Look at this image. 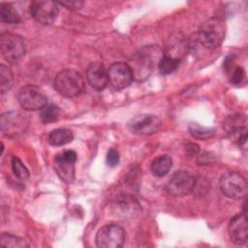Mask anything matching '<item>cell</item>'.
Wrapping results in <instances>:
<instances>
[{"label":"cell","instance_id":"5b68a950","mask_svg":"<svg viewBox=\"0 0 248 248\" xmlns=\"http://www.w3.org/2000/svg\"><path fill=\"white\" fill-rule=\"evenodd\" d=\"M125 231L117 224H107L96 233V245L100 248H119L125 243Z\"/></svg>","mask_w":248,"mask_h":248},{"label":"cell","instance_id":"5bb4252c","mask_svg":"<svg viewBox=\"0 0 248 248\" xmlns=\"http://www.w3.org/2000/svg\"><path fill=\"white\" fill-rule=\"evenodd\" d=\"M228 232L232 242L237 245L245 244L248 235L246 214L239 213L234 215L229 223Z\"/></svg>","mask_w":248,"mask_h":248},{"label":"cell","instance_id":"4dcf8cb0","mask_svg":"<svg viewBox=\"0 0 248 248\" xmlns=\"http://www.w3.org/2000/svg\"><path fill=\"white\" fill-rule=\"evenodd\" d=\"M211 158H212V155H210L208 152H204V153L199 155L197 162L199 165H205L211 161Z\"/></svg>","mask_w":248,"mask_h":248},{"label":"cell","instance_id":"83f0119b","mask_svg":"<svg viewBox=\"0 0 248 248\" xmlns=\"http://www.w3.org/2000/svg\"><path fill=\"white\" fill-rule=\"evenodd\" d=\"M120 156L118 151H116L113 148H110L107 153V164L109 167H115L119 162Z\"/></svg>","mask_w":248,"mask_h":248},{"label":"cell","instance_id":"cb8c5ba5","mask_svg":"<svg viewBox=\"0 0 248 248\" xmlns=\"http://www.w3.org/2000/svg\"><path fill=\"white\" fill-rule=\"evenodd\" d=\"M0 242H1L2 247L21 248V247H27L28 246V244L26 243V241L23 238L12 235L10 233H2Z\"/></svg>","mask_w":248,"mask_h":248},{"label":"cell","instance_id":"ac0fdd59","mask_svg":"<svg viewBox=\"0 0 248 248\" xmlns=\"http://www.w3.org/2000/svg\"><path fill=\"white\" fill-rule=\"evenodd\" d=\"M172 161L168 155H160L156 157L151 163V171L157 177L165 176L171 169Z\"/></svg>","mask_w":248,"mask_h":248},{"label":"cell","instance_id":"7a4b0ae2","mask_svg":"<svg viewBox=\"0 0 248 248\" xmlns=\"http://www.w3.org/2000/svg\"><path fill=\"white\" fill-rule=\"evenodd\" d=\"M226 36V24L219 17H210L205 20L198 34L200 43L209 49L221 46Z\"/></svg>","mask_w":248,"mask_h":248},{"label":"cell","instance_id":"d6986e66","mask_svg":"<svg viewBox=\"0 0 248 248\" xmlns=\"http://www.w3.org/2000/svg\"><path fill=\"white\" fill-rule=\"evenodd\" d=\"M0 19L2 22L15 24L20 22L21 17L10 3L2 2L0 4Z\"/></svg>","mask_w":248,"mask_h":248},{"label":"cell","instance_id":"44dd1931","mask_svg":"<svg viewBox=\"0 0 248 248\" xmlns=\"http://www.w3.org/2000/svg\"><path fill=\"white\" fill-rule=\"evenodd\" d=\"M179 65V60L172 58L169 55H162V57L159 60L158 68L161 74L163 75H169L172 72H174Z\"/></svg>","mask_w":248,"mask_h":248},{"label":"cell","instance_id":"6da1fadb","mask_svg":"<svg viewBox=\"0 0 248 248\" xmlns=\"http://www.w3.org/2000/svg\"><path fill=\"white\" fill-rule=\"evenodd\" d=\"M82 76L74 69H65L54 78L53 87L62 96L71 98L78 96L84 89Z\"/></svg>","mask_w":248,"mask_h":248},{"label":"cell","instance_id":"ffe728a7","mask_svg":"<svg viewBox=\"0 0 248 248\" xmlns=\"http://www.w3.org/2000/svg\"><path fill=\"white\" fill-rule=\"evenodd\" d=\"M188 131L190 135L198 140H205L210 138H212L215 134V129L214 128H209V127H204L200 125L197 122H191L188 125Z\"/></svg>","mask_w":248,"mask_h":248},{"label":"cell","instance_id":"484cf974","mask_svg":"<svg viewBox=\"0 0 248 248\" xmlns=\"http://www.w3.org/2000/svg\"><path fill=\"white\" fill-rule=\"evenodd\" d=\"M12 169L15 175L21 180H26L29 177V171L21 160L17 157H13L12 159Z\"/></svg>","mask_w":248,"mask_h":248},{"label":"cell","instance_id":"4316f807","mask_svg":"<svg viewBox=\"0 0 248 248\" xmlns=\"http://www.w3.org/2000/svg\"><path fill=\"white\" fill-rule=\"evenodd\" d=\"M245 78V72L242 67L239 66H234L232 67V70L231 71V76H230V80L232 84L238 85L242 82V80Z\"/></svg>","mask_w":248,"mask_h":248},{"label":"cell","instance_id":"7402d4cb","mask_svg":"<svg viewBox=\"0 0 248 248\" xmlns=\"http://www.w3.org/2000/svg\"><path fill=\"white\" fill-rule=\"evenodd\" d=\"M60 110L57 106L53 104H46L42 109H41V119L44 123L48 124L51 122L56 121L59 118Z\"/></svg>","mask_w":248,"mask_h":248},{"label":"cell","instance_id":"4fadbf2b","mask_svg":"<svg viewBox=\"0 0 248 248\" xmlns=\"http://www.w3.org/2000/svg\"><path fill=\"white\" fill-rule=\"evenodd\" d=\"M161 127V120L153 114H140L128 122V129L137 135H152Z\"/></svg>","mask_w":248,"mask_h":248},{"label":"cell","instance_id":"52a82bcc","mask_svg":"<svg viewBox=\"0 0 248 248\" xmlns=\"http://www.w3.org/2000/svg\"><path fill=\"white\" fill-rule=\"evenodd\" d=\"M29 120L20 111H8L1 115V131L8 138H16L28 128Z\"/></svg>","mask_w":248,"mask_h":248},{"label":"cell","instance_id":"3957f363","mask_svg":"<svg viewBox=\"0 0 248 248\" xmlns=\"http://www.w3.org/2000/svg\"><path fill=\"white\" fill-rule=\"evenodd\" d=\"M0 48L3 58L10 64H17L25 54L24 40L13 33L4 32L0 36Z\"/></svg>","mask_w":248,"mask_h":248},{"label":"cell","instance_id":"603a6c76","mask_svg":"<svg viewBox=\"0 0 248 248\" xmlns=\"http://www.w3.org/2000/svg\"><path fill=\"white\" fill-rule=\"evenodd\" d=\"M14 81V76L10 68L5 65L0 66V87L1 94H5L11 89Z\"/></svg>","mask_w":248,"mask_h":248},{"label":"cell","instance_id":"f1b7e54d","mask_svg":"<svg viewBox=\"0 0 248 248\" xmlns=\"http://www.w3.org/2000/svg\"><path fill=\"white\" fill-rule=\"evenodd\" d=\"M57 3L69 10H78L83 6V2L79 0H65V1H58Z\"/></svg>","mask_w":248,"mask_h":248},{"label":"cell","instance_id":"2e32d148","mask_svg":"<svg viewBox=\"0 0 248 248\" xmlns=\"http://www.w3.org/2000/svg\"><path fill=\"white\" fill-rule=\"evenodd\" d=\"M186 50L187 43L185 42L184 38H181L179 35H177L176 37L170 39V43L167 46L166 55H169L180 61L181 57L185 54Z\"/></svg>","mask_w":248,"mask_h":248},{"label":"cell","instance_id":"8992f818","mask_svg":"<svg viewBox=\"0 0 248 248\" xmlns=\"http://www.w3.org/2000/svg\"><path fill=\"white\" fill-rule=\"evenodd\" d=\"M78 155L74 150H65L54 157L53 167L59 178L67 184L73 183L76 176V162Z\"/></svg>","mask_w":248,"mask_h":248},{"label":"cell","instance_id":"f546056e","mask_svg":"<svg viewBox=\"0 0 248 248\" xmlns=\"http://www.w3.org/2000/svg\"><path fill=\"white\" fill-rule=\"evenodd\" d=\"M199 151H200V148H199V145L197 143L189 142L185 145V152L189 156L197 155L199 153Z\"/></svg>","mask_w":248,"mask_h":248},{"label":"cell","instance_id":"30bf717a","mask_svg":"<svg viewBox=\"0 0 248 248\" xmlns=\"http://www.w3.org/2000/svg\"><path fill=\"white\" fill-rule=\"evenodd\" d=\"M32 17L42 24H51L58 16L57 3L49 0H35L29 6Z\"/></svg>","mask_w":248,"mask_h":248},{"label":"cell","instance_id":"8fae6325","mask_svg":"<svg viewBox=\"0 0 248 248\" xmlns=\"http://www.w3.org/2000/svg\"><path fill=\"white\" fill-rule=\"evenodd\" d=\"M154 50L155 48L147 46L140 50V52L134 58L132 65L130 66L134 73V78L141 80L148 78L154 67Z\"/></svg>","mask_w":248,"mask_h":248},{"label":"cell","instance_id":"7c38bea8","mask_svg":"<svg viewBox=\"0 0 248 248\" xmlns=\"http://www.w3.org/2000/svg\"><path fill=\"white\" fill-rule=\"evenodd\" d=\"M108 82L115 89H124L134 80V73L129 64L124 62H115L108 70Z\"/></svg>","mask_w":248,"mask_h":248},{"label":"cell","instance_id":"d4e9b609","mask_svg":"<svg viewBox=\"0 0 248 248\" xmlns=\"http://www.w3.org/2000/svg\"><path fill=\"white\" fill-rule=\"evenodd\" d=\"M229 138L232 142H234L238 145L244 144L246 142V140H247V129H246V127H241V126L233 127L229 132Z\"/></svg>","mask_w":248,"mask_h":248},{"label":"cell","instance_id":"9a60e30c","mask_svg":"<svg viewBox=\"0 0 248 248\" xmlns=\"http://www.w3.org/2000/svg\"><path fill=\"white\" fill-rule=\"evenodd\" d=\"M86 79L93 89L96 91H102L108 83V70L102 63L92 62L87 67Z\"/></svg>","mask_w":248,"mask_h":248},{"label":"cell","instance_id":"277c9868","mask_svg":"<svg viewBox=\"0 0 248 248\" xmlns=\"http://www.w3.org/2000/svg\"><path fill=\"white\" fill-rule=\"evenodd\" d=\"M222 193L231 199H244L247 195V182L242 174L234 170L225 172L220 178Z\"/></svg>","mask_w":248,"mask_h":248},{"label":"cell","instance_id":"ba28073f","mask_svg":"<svg viewBox=\"0 0 248 248\" xmlns=\"http://www.w3.org/2000/svg\"><path fill=\"white\" fill-rule=\"evenodd\" d=\"M17 101L20 107L27 110L42 109L47 104V98L44 91L32 84L25 85L19 89Z\"/></svg>","mask_w":248,"mask_h":248},{"label":"cell","instance_id":"9c48e42d","mask_svg":"<svg viewBox=\"0 0 248 248\" xmlns=\"http://www.w3.org/2000/svg\"><path fill=\"white\" fill-rule=\"evenodd\" d=\"M196 178L193 174L186 170H179L174 172L167 183L168 193L175 198L183 197L195 188Z\"/></svg>","mask_w":248,"mask_h":248},{"label":"cell","instance_id":"e0dca14e","mask_svg":"<svg viewBox=\"0 0 248 248\" xmlns=\"http://www.w3.org/2000/svg\"><path fill=\"white\" fill-rule=\"evenodd\" d=\"M74 139L73 132L69 129L59 128L50 132L47 137V141L50 145L61 146L71 142Z\"/></svg>","mask_w":248,"mask_h":248}]
</instances>
